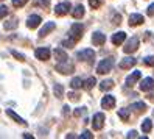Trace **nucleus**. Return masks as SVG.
Returning a JSON list of instances; mask_svg holds the SVG:
<instances>
[{
	"label": "nucleus",
	"mask_w": 154,
	"mask_h": 139,
	"mask_svg": "<svg viewBox=\"0 0 154 139\" xmlns=\"http://www.w3.org/2000/svg\"><path fill=\"white\" fill-rule=\"evenodd\" d=\"M84 34V25L83 24H73L70 27V31H69V38H72L75 42H78Z\"/></svg>",
	"instance_id": "nucleus-1"
},
{
	"label": "nucleus",
	"mask_w": 154,
	"mask_h": 139,
	"mask_svg": "<svg viewBox=\"0 0 154 139\" xmlns=\"http://www.w3.org/2000/svg\"><path fill=\"white\" fill-rule=\"evenodd\" d=\"M112 66H114V58L101 60V61H100V64L97 66V72L98 73H107V72H111Z\"/></svg>",
	"instance_id": "nucleus-2"
},
{
	"label": "nucleus",
	"mask_w": 154,
	"mask_h": 139,
	"mask_svg": "<svg viewBox=\"0 0 154 139\" xmlns=\"http://www.w3.org/2000/svg\"><path fill=\"white\" fill-rule=\"evenodd\" d=\"M56 70L59 73H64V75H69V73H72L75 70V66H73V63H70L69 60L66 61H61L58 66H56Z\"/></svg>",
	"instance_id": "nucleus-3"
},
{
	"label": "nucleus",
	"mask_w": 154,
	"mask_h": 139,
	"mask_svg": "<svg viewBox=\"0 0 154 139\" xmlns=\"http://www.w3.org/2000/svg\"><path fill=\"white\" fill-rule=\"evenodd\" d=\"M139 44H140V41H139V38L137 36H132V38L125 44V47H123V50H125V53H134L135 50L139 49Z\"/></svg>",
	"instance_id": "nucleus-4"
},
{
	"label": "nucleus",
	"mask_w": 154,
	"mask_h": 139,
	"mask_svg": "<svg viewBox=\"0 0 154 139\" xmlns=\"http://www.w3.org/2000/svg\"><path fill=\"white\" fill-rule=\"evenodd\" d=\"M76 57H78V60H81V61L94 63V60H95V52H94L92 49H84V50L78 52Z\"/></svg>",
	"instance_id": "nucleus-5"
},
{
	"label": "nucleus",
	"mask_w": 154,
	"mask_h": 139,
	"mask_svg": "<svg viewBox=\"0 0 154 139\" xmlns=\"http://www.w3.org/2000/svg\"><path fill=\"white\" fill-rule=\"evenodd\" d=\"M70 10H72L70 3L69 2H62V3H58L55 6V14L56 16H66L67 13H70Z\"/></svg>",
	"instance_id": "nucleus-6"
},
{
	"label": "nucleus",
	"mask_w": 154,
	"mask_h": 139,
	"mask_svg": "<svg viewBox=\"0 0 154 139\" xmlns=\"http://www.w3.org/2000/svg\"><path fill=\"white\" fill-rule=\"evenodd\" d=\"M104 125V114L103 113H97L92 119V127L94 130H101Z\"/></svg>",
	"instance_id": "nucleus-7"
},
{
	"label": "nucleus",
	"mask_w": 154,
	"mask_h": 139,
	"mask_svg": "<svg viewBox=\"0 0 154 139\" xmlns=\"http://www.w3.org/2000/svg\"><path fill=\"white\" fill-rule=\"evenodd\" d=\"M41 22H42V19H41V16H38V14H31L28 19H26V25H28V28H31V30L38 28V27L41 25Z\"/></svg>",
	"instance_id": "nucleus-8"
},
{
	"label": "nucleus",
	"mask_w": 154,
	"mask_h": 139,
	"mask_svg": "<svg viewBox=\"0 0 154 139\" xmlns=\"http://www.w3.org/2000/svg\"><path fill=\"white\" fill-rule=\"evenodd\" d=\"M50 49H47V47H41V49H38L34 52V57L38 58V60H41V61H47L48 58H50Z\"/></svg>",
	"instance_id": "nucleus-9"
},
{
	"label": "nucleus",
	"mask_w": 154,
	"mask_h": 139,
	"mask_svg": "<svg viewBox=\"0 0 154 139\" xmlns=\"http://www.w3.org/2000/svg\"><path fill=\"white\" fill-rule=\"evenodd\" d=\"M115 106V97L114 95H104L101 99V108L103 109H112Z\"/></svg>",
	"instance_id": "nucleus-10"
},
{
	"label": "nucleus",
	"mask_w": 154,
	"mask_h": 139,
	"mask_svg": "<svg viewBox=\"0 0 154 139\" xmlns=\"http://www.w3.org/2000/svg\"><path fill=\"white\" fill-rule=\"evenodd\" d=\"M142 78V72L140 70H134L132 73H131V75L128 77V78H126V86H134L135 85V83H137L139 80Z\"/></svg>",
	"instance_id": "nucleus-11"
},
{
	"label": "nucleus",
	"mask_w": 154,
	"mask_h": 139,
	"mask_svg": "<svg viewBox=\"0 0 154 139\" xmlns=\"http://www.w3.org/2000/svg\"><path fill=\"white\" fill-rule=\"evenodd\" d=\"M140 89L143 92H148V91H152L154 89V78L148 77V78H143L142 83H140Z\"/></svg>",
	"instance_id": "nucleus-12"
},
{
	"label": "nucleus",
	"mask_w": 154,
	"mask_h": 139,
	"mask_svg": "<svg viewBox=\"0 0 154 139\" xmlns=\"http://www.w3.org/2000/svg\"><path fill=\"white\" fill-rule=\"evenodd\" d=\"M55 28H56V24H55V22H47V24H45L42 28H41L39 36H41V38H45V36H47L50 31H53Z\"/></svg>",
	"instance_id": "nucleus-13"
},
{
	"label": "nucleus",
	"mask_w": 154,
	"mask_h": 139,
	"mask_svg": "<svg viewBox=\"0 0 154 139\" xmlns=\"http://www.w3.org/2000/svg\"><path fill=\"white\" fill-rule=\"evenodd\" d=\"M135 63H137V60L132 58V57H128V58H123L120 61V69H131L135 66Z\"/></svg>",
	"instance_id": "nucleus-14"
},
{
	"label": "nucleus",
	"mask_w": 154,
	"mask_h": 139,
	"mask_svg": "<svg viewBox=\"0 0 154 139\" xmlns=\"http://www.w3.org/2000/svg\"><path fill=\"white\" fill-rule=\"evenodd\" d=\"M143 22H145V19H143V16H142V14L134 13V14H131V16H129V25H131V27L142 25Z\"/></svg>",
	"instance_id": "nucleus-15"
},
{
	"label": "nucleus",
	"mask_w": 154,
	"mask_h": 139,
	"mask_svg": "<svg viewBox=\"0 0 154 139\" xmlns=\"http://www.w3.org/2000/svg\"><path fill=\"white\" fill-rule=\"evenodd\" d=\"M92 42H94V45H103L106 42V36L101 31H95L92 34Z\"/></svg>",
	"instance_id": "nucleus-16"
},
{
	"label": "nucleus",
	"mask_w": 154,
	"mask_h": 139,
	"mask_svg": "<svg viewBox=\"0 0 154 139\" xmlns=\"http://www.w3.org/2000/svg\"><path fill=\"white\" fill-rule=\"evenodd\" d=\"M125 39H126V33H125V31L115 33V34H112V38H111V41H112L114 45H120V44H123Z\"/></svg>",
	"instance_id": "nucleus-17"
},
{
	"label": "nucleus",
	"mask_w": 154,
	"mask_h": 139,
	"mask_svg": "<svg viewBox=\"0 0 154 139\" xmlns=\"http://www.w3.org/2000/svg\"><path fill=\"white\" fill-rule=\"evenodd\" d=\"M129 109L135 111V113H145L146 111V103H143V102H135L129 106Z\"/></svg>",
	"instance_id": "nucleus-18"
},
{
	"label": "nucleus",
	"mask_w": 154,
	"mask_h": 139,
	"mask_svg": "<svg viewBox=\"0 0 154 139\" xmlns=\"http://www.w3.org/2000/svg\"><path fill=\"white\" fill-rule=\"evenodd\" d=\"M6 114L10 116V117H11L13 120H16L17 124H20V125H26V120H25V119H22V117H20L19 114H16L13 109H6Z\"/></svg>",
	"instance_id": "nucleus-19"
},
{
	"label": "nucleus",
	"mask_w": 154,
	"mask_h": 139,
	"mask_svg": "<svg viewBox=\"0 0 154 139\" xmlns=\"http://www.w3.org/2000/svg\"><path fill=\"white\" fill-rule=\"evenodd\" d=\"M53 55H55V58L61 63V61H66V60H69V55L62 50V49H55V52H53Z\"/></svg>",
	"instance_id": "nucleus-20"
},
{
	"label": "nucleus",
	"mask_w": 154,
	"mask_h": 139,
	"mask_svg": "<svg viewBox=\"0 0 154 139\" xmlns=\"http://www.w3.org/2000/svg\"><path fill=\"white\" fill-rule=\"evenodd\" d=\"M86 10H84V6L83 5H78L73 11H72V16H73V19H81V17L84 16Z\"/></svg>",
	"instance_id": "nucleus-21"
},
{
	"label": "nucleus",
	"mask_w": 154,
	"mask_h": 139,
	"mask_svg": "<svg viewBox=\"0 0 154 139\" xmlns=\"http://www.w3.org/2000/svg\"><path fill=\"white\" fill-rule=\"evenodd\" d=\"M95 85H97V80H95L94 77H89L87 80H84V81H83V86H81V88H84L86 91H90Z\"/></svg>",
	"instance_id": "nucleus-22"
},
{
	"label": "nucleus",
	"mask_w": 154,
	"mask_h": 139,
	"mask_svg": "<svg viewBox=\"0 0 154 139\" xmlns=\"http://www.w3.org/2000/svg\"><path fill=\"white\" fill-rule=\"evenodd\" d=\"M142 130H143V133H149L152 130V120L151 119H145L142 122Z\"/></svg>",
	"instance_id": "nucleus-23"
},
{
	"label": "nucleus",
	"mask_w": 154,
	"mask_h": 139,
	"mask_svg": "<svg viewBox=\"0 0 154 139\" xmlns=\"http://www.w3.org/2000/svg\"><path fill=\"white\" fill-rule=\"evenodd\" d=\"M53 92H55V95L58 99H62V95H64V88H62V85H59V83H55V86H53Z\"/></svg>",
	"instance_id": "nucleus-24"
},
{
	"label": "nucleus",
	"mask_w": 154,
	"mask_h": 139,
	"mask_svg": "<svg viewBox=\"0 0 154 139\" xmlns=\"http://www.w3.org/2000/svg\"><path fill=\"white\" fill-rule=\"evenodd\" d=\"M112 88H114V81L112 80H104V81L100 83V89L101 91H109Z\"/></svg>",
	"instance_id": "nucleus-25"
},
{
	"label": "nucleus",
	"mask_w": 154,
	"mask_h": 139,
	"mask_svg": "<svg viewBox=\"0 0 154 139\" xmlns=\"http://www.w3.org/2000/svg\"><path fill=\"white\" fill-rule=\"evenodd\" d=\"M3 27H5V30H14V28H17V21L16 19H10V21H6L3 24Z\"/></svg>",
	"instance_id": "nucleus-26"
},
{
	"label": "nucleus",
	"mask_w": 154,
	"mask_h": 139,
	"mask_svg": "<svg viewBox=\"0 0 154 139\" xmlns=\"http://www.w3.org/2000/svg\"><path fill=\"white\" fill-rule=\"evenodd\" d=\"M70 86L73 88V89H79L81 86H83V80H81L79 77H75V78H72V81H70Z\"/></svg>",
	"instance_id": "nucleus-27"
},
{
	"label": "nucleus",
	"mask_w": 154,
	"mask_h": 139,
	"mask_svg": "<svg viewBox=\"0 0 154 139\" xmlns=\"http://www.w3.org/2000/svg\"><path fill=\"white\" fill-rule=\"evenodd\" d=\"M75 41L73 39H72V38H67V39H64V41H62L61 42V45H62V47H67V49H72V47H75Z\"/></svg>",
	"instance_id": "nucleus-28"
},
{
	"label": "nucleus",
	"mask_w": 154,
	"mask_h": 139,
	"mask_svg": "<svg viewBox=\"0 0 154 139\" xmlns=\"http://www.w3.org/2000/svg\"><path fill=\"white\" fill-rule=\"evenodd\" d=\"M119 117L122 119V120H128L129 119V109H119Z\"/></svg>",
	"instance_id": "nucleus-29"
},
{
	"label": "nucleus",
	"mask_w": 154,
	"mask_h": 139,
	"mask_svg": "<svg viewBox=\"0 0 154 139\" xmlns=\"http://www.w3.org/2000/svg\"><path fill=\"white\" fill-rule=\"evenodd\" d=\"M86 113H87V108L81 106V108H76V109L73 111V116H75V117H79V116H83V114H86Z\"/></svg>",
	"instance_id": "nucleus-30"
},
{
	"label": "nucleus",
	"mask_w": 154,
	"mask_h": 139,
	"mask_svg": "<svg viewBox=\"0 0 154 139\" xmlns=\"http://www.w3.org/2000/svg\"><path fill=\"white\" fill-rule=\"evenodd\" d=\"M10 53L13 55L14 58L19 60V61H25V55H22V53H19V52H16V50H10Z\"/></svg>",
	"instance_id": "nucleus-31"
},
{
	"label": "nucleus",
	"mask_w": 154,
	"mask_h": 139,
	"mask_svg": "<svg viewBox=\"0 0 154 139\" xmlns=\"http://www.w3.org/2000/svg\"><path fill=\"white\" fill-rule=\"evenodd\" d=\"M28 0H11V3H13V6L14 8H20V6H23Z\"/></svg>",
	"instance_id": "nucleus-32"
},
{
	"label": "nucleus",
	"mask_w": 154,
	"mask_h": 139,
	"mask_svg": "<svg viewBox=\"0 0 154 139\" xmlns=\"http://www.w3.org/2000/svg\"><path fill=\"white\" fill-rule=\"evenodd\" d=\"M103 3V0H89V5H90V8H100V5Z\"/></svg>",
	"instance_id": "nucleus-33"
},
{
	"label": "nucleus",
	"mask_w": 154,
	"mask_h": 139,
	"mask_svg": "<svg viewBox=\"0 0 154 139\" xmlns=\"http://www.w3.org/2000/svg\"><path fill=\"white\" fill-rule=\"evenodd\" d=\"M8 13H10V10L5 5H0V19H3L5 16H8Z\"/></svg>",
	"instance_id": "nucleus-34"
},
{
	"label": "nucleus",
	"mask_w": 154,
	"mask_h": 139,
	"mask_svg": "<svg viewBox=\"0 0 154 139\" xmlns=\"http://www.w3.org/2000/svg\"><path fill=\"white\" fill-rule=\"evenodd\" d=\"M143 63L146 64V66L154 67V57H146V58H143Z\"/></svg>",
	"instance_id": "nucleus-35"
},
{
	"label": "nucleus",
	"mask_w": 154,
	"mask_h": 139,
	"mask_svg": "<svg viewBox=\"0 0 154 139\" xmlns=\"http://www.w3.org/2000/svg\"><path fill=\"white\" fill-rule=\"evenodd\" d=\"M69 99L73 100V102H78V100L81 99V95L78 94V92H70V94H69Z\"/></svg>",
	"instance_id": "nucleus-36"
},
{
	"label": "nucleus",
	"mask_w": 154,
	"mask_h": 139,
	"mask_svg": "<svg viewBox=\"0 0 154 139\" xmlns=\"http://www.w3.org/2000/svg\"><path fill=\"white\" fill-rule=\"evenodd\" d=\"M79 137H81V139H92V137H94V134L90 133V131H83V133L79 134Z\"/></svg>",
	"instance_id": "nucleus-37"
},
{
	"label": "nucleus",
	"mask_w": 154,
	"mask_h": 139,
	"mask_svg": "<svg viewBox=\"0 0 154 139\" xmlns=\"http://www.w3.org/2000/svg\"><path fill=\"white\" fill-rule=\"evenodd\" d=\"M146 13H148V16H154V3H151V5L148 6Z\"/></svg>",
	"instance_id": "nucleus-38"
},
{
	"label": "nucleus",
	"mask_w": 154,
	"mask_h": 139,
	"mask_svg": "<svg viewBox=\"0 0 154 139\" xmlns=\"http://www.w3.org/2000/svg\"><path fill=\"white\" fill-rule=\"evenodd\" d=\"M38 2H39L44 8H48V6H50V0H38Z\"/></svg>",
	"instance_id": "nucleus-39"
},
{
	"label": "nucleus",
	"mask_w": 154,
	"mask_h": 139,
	"mask_svg": "<svg viewBox=\"0 0 154 139\" xmlns=\"http://www.w3.org/2000/svg\"><path fill=\"white\" fill-rule=\"evenodd\" d=\"M120 21H122V16H120V14H115V16H114V24H115V25H119Z\"/></svg>",
	"instance_id": "nucleus-40"
},
{
	"label": "nucleus",
	"mask_w": 154,
	"mask_h": 139,
	"mask_svg": "<svg viewBox=\"0 0 154 139\" xmlns=\"http://www.w3.org/2000/svg\"><path fill=\"white\" fill-rule=\"evenodd\" d=\"M126 137H129V139L131 137H137V131H134V130H132V131H129L128 134H126Z\"/></svg>",
	"instance_id": "nucleus-41"
},
{
	"label": "nucleus",
	"mask_w": 154,
	"mask_h": 139,
	"mask_svg": "<svg viewBox=\"0 0 154 139\" xmlns=\"http://www.w3.org/2000/svg\"><path fill=\"white\" fill-rule=\"evenodd\" d=\"M62 113H64V116H66V117H67V116H69V114H70V108H69V106H67V105H66V106H64V111H62Z\"/></svg>",
	"instance_id": "nucleus-42"
},
{
	"label": "nucleus",
	"mask_w": 154,
	"mask_h": 139,
	"mask_svg": "<svg viewBox=\"0 0 154 139\" xmlns=\"http://www.w3.org/2000/svg\"><path fill=\"white\" fill-rule=\"evenodd\" d=\"M23 137H26V139H33V136H31L30 133H23Z\"/></svg>",
	"instance_id": "nucleus-43"
},
{
	"label": "nucleus",
	"mask_w": 154,
	"mask_h": 139,
	"mask_svg": "<svg viewBox=\"0 0 154 139\" xmlns=\"http://www.w3.org/2000/svg\"><path fill=\"white\" fill-rule=\"evenodd\" d=\"M152 114H154V111H152Z\"/></svg>",
	"instance_id": "nucleus-44"
}]
</instances>
